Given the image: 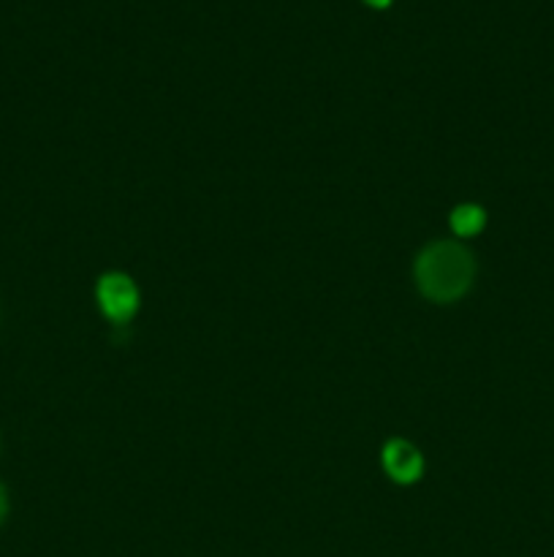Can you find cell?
Segmentation results:
<instances>
[{"instance_id": "cell-3", "label": "cell", "mask_w": 554, "mask_h": 557, "mask_svg": "<svg viewBox=\"0 0 554 557\" xmlns=\"http://www.w3.org/2000/svg\"><path fill=\"white\" fill-rule=\"evenodd\" d=\"M383 468L396 484H413L421 479L424 457L413 444L394 438L383 446Z\"/></svg>"}, {"instance_id": "cell-1", "label": "cell", "mask_w": 554, "mask_h": 557, "mask_svg": "<svg viewBox=\"0 0 554 557\" xmlns=\"http://www.w3.org/2000/svg\"><path fill=\"white\" fill-rule=\"evenodd\" d=\"M476 261L459 243H435L416 259V283L432 302H456L473 286Z\"/></svg>"}, {"instance_id": "cell-5", "label": "cell", "mask_w": 554, "mask_h": 557, "mask_svg": "<svg viewBox=\"0 0 554 557\" xmlns=\"http://www.w3.org/2000/svg\"><path fill=\"white\" fill-rule=\"evenodd\" d=\"M5 515H9V495H5V487L0 484V525H3Z\"/></svg>"}, {"instance_id": "cell-4", "label": "cell", "mask_w": 554, "mask_h": 557, "mask_svg": "<svg viewBox=\"0 0 554 557\" xmlns=\"http://www.w3.org/2000/svg\"><path fill=\"white\" fill-rule=\"evenodd\" d=\"M483 226H487V212L478 205H459L451 212V228L459 237H476Z\"/></svg>"}, {"instance_id": "cell-6", "label": "cell", "mask_w": 554, "mask_h": 557, "mask_svg": "<svg viewBox=\"0 0 554 557\" xmlns=\"http://www.w3.org/2000/svg\"><path fill=\"white\" fill-rule=\"evenodd\" d=\"M364 3H369L373 9H389L391 0H364Z\"/></svg>"}, {"instance_id": "cell-2", "label": "cell", "mask_w": 554, "mask_h": 557, "mask_svg": "<svg viewBox=\"0 0 554 557\" xmlns=\"http://www.w3.org/2000/svg\"><path fill=\"white\" fill-rule=\"evenodd\" d=\"M96 297L103 315L114 324H128L139 310V292H136L134 281L128 275H119V272H109L98 281Z\"/></svg>"}]
</instances>
